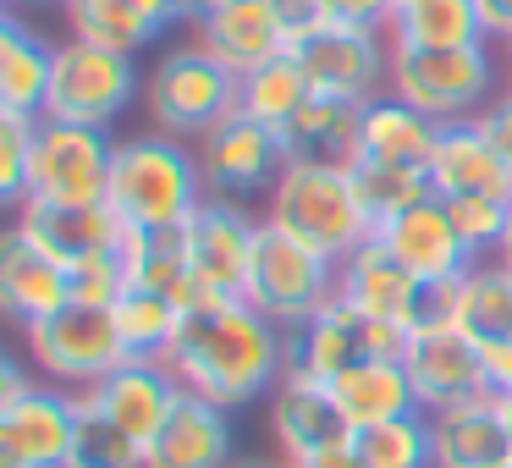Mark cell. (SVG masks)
Instances as JSON below:
<instances>
[{"mask_svg": "<svg viewBox=\"0 0 512 468\" xmlns=\"http://www.w3.org/2000/svg\"><path fill=\"white\" fill-rule=\"evenodd\" d=\"M391 39L413 50H479L485 23L474 0H408L391 17Z\"/></svg>", "mask_w": 512, "mask_h": 468, "instance_id": "obj_32", "label": "cell"}, {"mask_svg": "<svg viewBox=\"0 0 512 468\" xmlns=\"http://www.w3.org/2000/svg\"><path fill=\"white\" fill-rule=\"evenodd\" d=\"M237 89H243V78L221 67L204 45H171L160 50V61L144 78V111L155 133L199 144L210 127H221L237 111Z\"/></svg>", "mask_w": 512, "mask_h": 468, "instance_id": "obj_4", "label": "cell"}, {"mask_svg": "<svg viewBox=\"0 0 512 468\" xmlns=\"http://www.w3.org/2000/svg\"><path fill=\"white\" fill-rule=\"evenodd\" d=\"M325 23L342 28H375V34H391V17H397V0H320Z\"/></svg>", "mask_w": 512, "mask_h": 468, "instance_id": "obj_42", "label": "cell"}, {"mask_svg": "<svg viewBox=\"0 0 512 468\" xmlns=\"http://www.w3.org/2000/svg\"><path fill=\"white\" fill-rule=\"evenodd\" d=\"M83 397H89L100 413H111L127 435L149 441V435L166 424V413H171V402L182 397V386L160 358H127V364H116L111 375H105L94 391H83Z\"/></svg>", "mask_w": 512, "mask_h": 468, "instance_id": "obj_25", "label": "cell"}, {"mask_svg": "<svg viewBox=\"0 0 512 468\" xmlns=\"http://www.w3.org/2000/svg\"><path fill=\"white\" fill-rule=\"evenodd\" d=\"M430 182L441 199H501L512 204V166L496 155L479 122H446L430 149Z\"/></svg>", "mask_w": 512, "mask_h": 468, "instance_id": "obj_22", "label": "cell"}, {"mask_svg": "<svg viewBox=\"0 0 512 468\" xmlns=\"http://www.w3.org/2000/svg\"><path fill=\"white\" fill-rule=\"evenodd\" d=\"M287 56L309 72L314 94H331V100L369 105L391 89V34H375V28L320 23L314 34L292 39Z\"/></svg>", "mask_w": 512, "mask_h": 468, "instance_id": "obj_12", "label": "cell"}, {"mask_svg": "<svg viewBox=\"0 0 512 468\" xmlns=\"http://www.w3.org/2000/svg\"><path fill=\"white\" fill-rule=\"evenodd\" d=\"M496 56L479 50H413L391 39V89L408 100L413 111L435 116V122H474L490 100H496Z\"/></svg>", "mask_w": 512, "mask_h": 468, "instance_id": "obj_5", "label": "cell"}, {"mask_svg": "<svg viewBox=\"0 0 512 468\" xmlns=\"http://www.w3.org/2000/svg\"><path fill=\"white\" fill-rule=\"evenodd\" d=\"M232 468H287V463H232Z\"/></svg>", "mask_w": 512, "mask_h": 468, "instance_id": "obj_53", "label": "cell"}, {"mask_svg": "<svg viewBox=\"0 0 512 468\" xmlns=\"http://www.w3.org/2000/svg\"><path fill=\"white\" fill-rule=\"evenodd\" d=\"M144 94V72L133 56L105 45H83L67 39L56 45V72H50V100L45 116L50 122H78V127H105Z\"/></svg>", "mask_w": 512, "mask_h": 468, "instance_id": "obj_8", "label": "cell"}, {"mask_svg": "<svg viewBox=\"0 0 512 468\" xmlns=\"http://www.w3.org/2000/svg\"><path fill=\"white\" fill-rule=\"evenodd\" d=\"M309 100H314V83L292 56H276V61H265V67L243 72V89H237V111L254 116V122H265V127H276V133Z\"/></svg>", "mask_w": 512, "mask_h": 468, "instance_id": "obj_35", "label": "cell"}, {"mask_svg": "<svg viewBox=\"0 0 512 468\" xmlns=\"http://www.w3.org/2000/svg\"><path fill=\"white\" fill-rule=\"evenodd\" d=\"M358 138H364V100H331V94H314L281 127L287 160H320V166H353Z\"/></svg>", "mask_w": 512, "mask_h": 468, "instance_id": "obj_28", "label": "cell"}, {"mask_svg": "<svg viewBox=\"0 0 512 468\" xmlns=\"http://www.w3.org/2000/svg\"><path fill=\"white\" fill-rule=\"evenodd\" d=\"M501 413H507V435H512V397H501Z\"/></svg>", "mask_w": 512, "mask_h": 468, "instance_id": "obj_52", "label": "cell"}, {"mask_svg": "<svg viewBox=\"0 0 512 468\" xmlns=\"http://www.w3.org/2000/svg\"><path fill=\"white\" fill-rule=\"evenodd\" d=\"M78 430V391L39 380L17 402H0V468H67Z\"/></svg>", "mask_w": 512, "mask_h": 468, "instance_id": "obj_16", "label": "cell"}, {"mask_svg": "<svg viewBox=\"0 0 512 468\" xmlns=\"http://www.w3.org/2000/svg\"><path fill=\"white\" fill-rule=\"evenodd\" d=\"M34 133H39V116H12V111H0V199H6V204H23V199H28Z\"/></svg>", "mask_w": 512, "mask_h": 468, "instance_id": "obj_39", "label": "cell"}, {"mask_svg": "<svg viewBox=\"0 0 512 468\" xmlns=\"http://www.w3.org/2000/svg\"><path fill=\"white\" fill-rule=\"evenodd\" d=\"M61 12H67L72 39L122 50V56H138L144 45H155L166 34V23L149 12L144 0H61Z\"/></svg>", "mask_w": 512, "mask_h": 468, "instance_id": "obj_31", "label": "cell"}, {"mask_svg": "<svg viewBox=\"0 0 512 468\" xmlns=\"http://www.w3.org/2000/svg\"><path fill=\"white\" fill-rule=\"evenodd\" d=\"M485 386L496 391V397H512V336L485 347Z\"/></svg>", "mask_w": 512, "mask_h": 468, "instance_id": "obj_45", "label": "cell"}, {"mask_svg": "<svg viewBox=\"0 0 512 468\" xmlns=\"http://www.w3.org/2000/svg\"><path fill=\"white\" fill-rule=\"evenodd\" d=\"M17 6H45V0H17Z\"/></svg>", "mask_w": 512, "mask_h": 468, "instance_id": "obj_54", "label": "cell"}, {"mask_svg": "<svg viewBox=\"0 0 512 468\" xmlns=\"http://www.w3.org/2000/svg\"><path fill=\"white\" fill-rule=\"evenodd\" d=\"M17 232L34 248H45L61 265H83L94 254H116L127 243V221L111 204H17Z\"/></svg>", "mask_w": 512, "mask_h": 468, "instance_id": "obj_19", "label": "cell"}, {"mask_svg": "<svg viewBox=\"0 0 512 468\" xmlns=\"http://www.w3.org/2000/svg\"><path fill=\"white\" fill-rule=\"evenodd\" d=\"M501 67H507V89H512V45H501Z\"/></svg>", "mask_w": 512, "mask_h": 468, "instance_id": "obj_50", "label": "cell"}, {"mask_svg": "<svg viewBox=\"0 0 512 468\" xmlns=\"http://www.w3.org/2000/svg\"><path fill=\"white\" fill-rule=\"evenodd\" d=\"M265 6L276 12V23H281V34H287V45H292V39H303V34H314V28L325 23L320 0H265Z\"/></svg>", "mask_w": 512, "mask_h": 468, "instance_id": "obj_43", "label": "cell"}, {"mask_svg": "<svg viewBox=\"0 0 512 468\" xmlns=\"http://www.w3.org/2000/svg\"><path fill=\"white\" fill-rule=\"evenodd\" d=\"M127 287H133V276H127L122 248H116V254H94V259H83V265H72V303L116 309Z\"/></svg>", "mask_w": 512, "mask_h": 468, "instance_id": "obj_41", "label": "cell"}, {"mask_svg": "<svg viewBox=\"0 0 512 468\" xmlns=\"http://www.w3.org/2000/svg\"><path fill=\"white\" fill-rule=\"evenodd\" d=\"M193 149H199L204 188L221 193V199L270 193L276 177L287 171V144H281V133L265 122H254V116H243V111H232L221 127H210Z\"/></svg>", "mask_w": 512, "mask_h": 468, "instance_id": "obj_15", "label": "cell"}, {"mask_svg": "<svg viewBox=\"0 0 512 468\" xmlns=\"http://www.w3.org/2000/svg\"><path fill=\"white\" fill-rule=\"evenodd\" d=\"M474 122L485 127V138H490V144H496V155H501V160H507V166H512V89H501L496 100H490L485 111L474 116Z\"/></svg>", "mask_w": 512, "mask_h": 468, "instance_id": "obj_44", "label": "cell"}, {"mask_svg": "<svg viewBox=\"0 0 512 468\" xmlns=\"http://www.w3.org/2000/svg\"><path fill=\"white\" fill-rule=\"evenodd\" d=\"M375 237L397 254L402 270H413V276L424 281V287H452L457 276L474 270V248L463 243V232H457V221H452L441 193L424 199L419 210L397 215L391 226H380Z\"/></svg>", "mask_w": 512, "mask_h": 468, "instance_id": "obj_18", "label": "cell"}, {"mask_svg": "<svg viewBox=\"0 0 512 468\" xmlns=\"http://www.w3.org/2000/svg\"><path fill=\"white\" fill-rule=\"evenodd\" d=\"M353 452L364 468H435L430 457V419H391L375 430H353Z\"/></svg>", "mask_w": 512, "mask_h": 468, "instance_id": "obj_38", "label": "cell"}, {"mask_svg": "<svg viewBox=\"0 0 512 468\" xmlns=\"http://www.w3.org/2000/svg\"><path fill=\"white\" fill-rule=\"evenodd\" d=\"M265 221L336 265L375 237L347 166H320V160H287L276 188L265 193Z\"/></svg>", "mask_w": 512, "mask_h": 468, "instance_id": "obj_3", "label": "cell"}, {"mask_svg": "<svg viewBox=\"0 0 512 468\" xmlns=\"http://www.w3.org/2000/svg\"><path fill=\"white\" fill-rule=\"evenodd\" d=\"M336 298L397 331H413L424 320H452V287H424L413 270L397 265V254L380 237H369L336 265Z\"/></svg>", "mask_w": 512, "mask_h": 468, "instance_id": "obj_10", "label": "cell"}, {"mask_svg": "<svg viewBox=\"0 0 512 468\" xmlns=\"http://www.w3.org/2000/svg\"><path fill=\"white\" fill-rule=\"evenodd\" d=\"M39 380H28V369L17 358H0V402H17L23 391H34Z\"/></svg>", "mask_w": 512, "mask_h": 468, "instance_id": "obj_48", "label": "cell"}, {"mask_svg": "<svg viewBox=\"0 0 512 468\" xmlns=\"http://www.w3.org/2000/svg\"><path fill=\"white\" fill-rule=\"evenodd\" d=\"M243 298L254 303L265 320H276L281 331L314 320L325 303L336 298V259L303 248L298 237L276 232V226H259V243H254V265H248V287Z\"/></svg>", "mask_w": 512, "mask_h": 468, "instance_id": "obj_7", "label": "cell"}, {"mask_svg": "<svg viewBox=\"0 0 512 468\" xmlns=\"http://www.w3.org/2000/svg\"><path fill=\"white\" fill-rule=\"evenodd\" d=\"M309 468H364V463H358L353 441H347V446H336V452H325L320 463H309Z\"/></svg>", "mask_w": 512, "mask_h": 468, "instance_id": "obj_49", "label": "cell"}, {"mask_svg": "<svg viewBox=\"0 0 512 468\" xmlns=\"http://www.w3.org/2000/svg\"><path fill=\"white\" fill-rule=\"evenodd\" d=\"M270 435H276V452L287 468H309L325 452L353 441V424L336 408L331 386L303 375H281V386L270 391Z\"/></svg>", "mask_w": 512, "mask_h": 468, "instance_id": "obj_17", "label": "cell"}, {"mask_svg": "<svg viewBox=\"0 0 512 468\" xmlns=\"http://www.w3.org/2000/svg\"><path fill=\"white\" fill-rule=\"evenodd\" d=\"M347 177H353V193L358 204H364L369 226H391L397 215L419 210L424 199H435V182L424 166H386V160H353L347 166Z\"/></svg>", "mask_w": 512, "mask_h": 468, "instance_id": "obj_34", "label": "cell"}, {"mask_svg": "<svg viewBox=\"0 0 512 468\" xmlns=\"http://www.w3.org/2000/svg\"><path fill=\"white\" fill-rule=\"evenodd\" d=\"M496 259H507V265H512V226H507V243H501V254Z\"/></svg>", "mask_w": 512, "mask_h": 468, "instance_id": "obj_51", "label": "cell"}, {"mask_svg": "<svg viewBox=\"0 0 512 468\" xmlns=\"http://www.w3.org/2000/svg\"><path fill=\"white\" fill-rule=\"evenodd\" d=\"M144 468H232V424L226 408L182 391L166 424L144 441Z\"/></svg>", "mask_w": 512, "mask_h": 468, "instance_id": "obj_23", "label": "cell"}, {"mask_svg": "<svg viewBox=\"0 0 512 468\" xmlns=\"http://www.w3.org/2000/svg\"><path fill=\"white\" fill-rule=\"evenodd\" d=\"M111 314H116V331H122L127 358H166L171 342H177V325H182L177 303L160 298V292H149V287H127Z\"/></svg>", "mask_w": 512, "mask_h": 468, "instance_id": "obj_36", "label": "cell"}, {"mask_svg": "<svg viewBox=\"0 0 512 468\" xmlns=\"http://www.w3.org/2000/svg\"><path fill=\"white\" fill-rule=\"evenodd\" d=\"M122 259H127L133 287L160 292V298H171L177 309H193V303H199L188 254H182V226H177V232H138V226H127Z\"/></svg>", "mask_w": 512, "mask_h": 468, "instance_id": "obj_33", "label": "cell"}, {"mask_svg": "<svg viewBox=\"0 0 512 468\" xmlns=\"http://www.w3.org/2000/svg\"><path fill=\"white\" fill-rule=\"evenodd\" d=\"M144 6L171 28V23H199V12L210 6V0H144Z\"/></svg>", "mask_w": 512, "mask_h": 468, "instance_id": "obj_47", "label": "cell"}, {"mask_svg": "<svg viewBox=\"0 0 512 468\" xmlns=\"http://www.w3.org/2000/svg\"><path fill=\"white\" fill-rule=\"evenodd\" d=\"M23 347H28V364L39 369V380H50L61 391H94L116 364H127L116 314L94 309V303H67L50 320L23 325Z\"/></svg>", "mask_w": 512, "mask_h": 468, "instance_id": "obj_6", "label": "cell"}, {"mask_svg": "<svg viewBox=\"0 0 512 468\" xmlns=\"http://www.w3.org/2000/svg\"><path fill=\"white\" fill-rule=\"evenodd\" d=\"M210 199L199 171V149H188L182 138L144 133L116 144L111 166V210L138 232H177L199 204Z\"/></svg>", "mask_w": 512, "mask_h": 468, "instance_id": "obj_2", "label": "cell"}, {"mask_svg": "<svg viewBox=\"0 0 512 468\" xmlns=\"http://www.w3.org/2000/svg\"><path fill=\"white\" fill-rule=\"evenodd\" d=\"M452 325H463L479 347L512 336V265L507 259H474L468 276L452 281Z\"/></svg>", "mask_w": 512, "mask_h": 468, "instance_id": "obj_30", "label": "cell"}, {"mask_svg": "<svg viewBox=\"0 0 512 468\" xmlns=\"http://www.w3.org/2000/svg\"><path fill=\"white\" fill-rule=\"evenodd\" d=\"M72 303V270L61 259H50L45 248H34L23 232H6L0 243V309L12 314L17 325L50 320Z\"/></svg>", "mask_w": 512, "mask_h": 468, "instance_id": "obj_24", "label": "cell"}, {"mask_svg": "<svg viewBox=\"0 0 512 468\" xmlns=\"http://www.w3.org/2000/svg\"><path fill=\"white\" fill-rule=\"evenodd\" d=\"M56 45L23 23L17 12L0 17V111L12 116H45Z\"/></svg>", "mask_w": 512, "mask_h": 468, "instance_id": "obj_27", "label": "cell"}, {"mask_svg": "<svg viewBox=\"0 0 512 468\" xmlns=\"http://www.w3.org/2000/svg\"><path fill=\"white\" fill-rule=\"evenodd\" d=\"M463 243L474 248V259H496L501 243H507V226H512V204L501 199H446Z\"/></svg>", "mask_w": 512, "mask_h": 468, "instance_id": "obj_40", "label": "cell"}, {"mask_svg": "<svg viewBox=\"0 0 512 468\" xmlns=\"http://www.w3.org/2000/svg\"><path fill=\"white\" fill-rule=\"evenodd\" d=\"M501 468H512V463H501Z\"/></svg>", "mask_w": 512, "mask_h": 468, "instance_id": "obj_56", "label": "cell"}, {"mask_svg": "<svg viewBox=\"0 0 512 468\" xmlns=\"http://www.w3.org/2000/svg\"><path fill=\"white\" fill-rule=\"evenodd\" d=\"M160 364L177 375L182 391L232 413L281 386L287 331L265 320L248 298H199L193 309H182L177 342Z\"/></svg>", "mask_w": 512, "mask_h": 468, "instance_id": "obj_1", "label": "cell"}, {"mask_svg": "<svg viewBox=\"0 0 512 468\" xmlns=\"http://www.w3.org/2000/svg\"><path fill=\"white\" fill-rule=\"evenodd\" d=\"M441 138V122L413 111L397 94H380L364 105V138L358 160H386V166H430V149Z\"/></svg>", "mask_w": 512, "mask_h": 468, "instance_id": "obj_29", "label": "cell"}, {"mask_svg": "<svg viewBox=\"0 0 512 468\" xmlns=\"http://www.w3.org/2000/svg\"><path fill=\"white\" fill-rule=\"evenodd\" d=\"M430 419V457L435 468H501L512 463V435L496 391L424 413Z\"/></svg>", "mask_w": 512, "mask_h": 468, "instance_id": "obj_20", "label": "cell"}, {"mask_svg": "<svg viewBox=\"0 0 512 468\" xmlns=\"http://www.w3.org/2000/svg\"><path fill=\"white\" fill-rule=\"evenodd\" d=\"M331 397H336V408L347 413L353 430H375V424L424 413L402 358H364V364H353L347 375L331 380Z\"/></svg>", "mask_w": 512, "mask_h": 468, "instance_id": "obj_26", "label": "cell"}, {"mask_svg": "<svg viewBox=\"0 0 512 468\" xmlns=\"http://www.w3.org/2000/svg\"><path fill=\"white\" fill-rule=\"evenodd\" d=\"M397 6H408V0H397Z\"/></svg>", "mask_w": 512, "mask_h": 468, "instance_id": "obj_55", "label": "cell"}, {"mask_svg": "<svg viewBox=\"0 0 512 468\" xmlns=\"http://www.w3.org/2000/svg\"><path fill=\"white\" fill-rule=\"evenodd\" d=\"M402 369H408L413 391H419V408H452V402L479 397L485 386V347L452 320H424L408 331L402 342Z\"/></svg>", "mask_w": 512, "mask_h": 468, "instance_id": "obj_14", "label": "cell"}, {"mask_svg": "<svg viewBox=\"0 0 512 468\" xmlns=\"http://www.w3.org/2000/svg\"><path fill=\"white\" fill-rule=\"evenodd\" d=\"M402 342H408V331L380 325V320H369V314H358L353 303L331 298L314 320H303L287 331V375L331 386L336 375H347V369L364 364V358H402Z\"/></svg>", "mask_w": 512, "mask_h": 468, "instance_id": "obj_11", "label": "cell"}, {"mask_svg": "<svg viewBox=\"0 0 512 468\" xmlns=\"http://www.w3.org/2000/svg\"><path fill=\"white\" fill-rule=\"evenodd\" d=\"M111 166H116V138L105 127H78V122H50V116H39L34 166H28V199H39V204H111Z\"/></svg>", "mask_w": 512, "mask_h": 468, "instance_id": "obj_9", "label": "cell"}, {"mask_svg": "<svg viewBox=\"0 0 512 468\" xmlns=\"http://www.w3.org/2000/svg\"><path fill=\"white\" fill-rule=\"evenodd\" d=\"M67 468H144V441L127 435L111 413H100L78 391V430H72Z\"/></svg>", "mask_w": 512, "mask_h": 468, "instance_id": "obj_37", "label": "cell"}, {"mask_svg": "<svg viewBox=\"0 0 512 468\" xmlns=\"http://www.w3.org/2000/svg\"><path fill=\"white\" fill-rule=\"evenodd\" d=\"M474 6H479V23H485V39L512 45V0H474Z\"/></svg>", "mask_w": 512, "mask_h": 468, "instance_id": "obj_46", "label": "cell"}, {"mask_svg": "<svg viewBox=\"0 0 512 468\" xmlns=\"http://www.w3.org/2000/svg\"><path fill=\"white\" fill-rule=\"evenodd\" d=\"M259 226L265 221H254L243 204L221 199V193H210V199L182 221V254H188L199 298H243Z\"/></svg>", "mask_w": 512, "mask_h": 468, "instance_id": "obj_13", "label": "cell"}, {"mask_svg": "<svg viewBox=\"0 0 512 468\" xmlns=\"http://www.w3.org/2000/svg\"><path fill=\"white\" fill-rule=\"evenodd\" d=\"M193 45H204L237 78L287 56V34H281L276 12L265 0H210L199 12V23H193Z\"/></svg>", "mask_w": 512, "mask_h": 468, "instance_id": "obj_21", "label": "cell"}]
</instances>
